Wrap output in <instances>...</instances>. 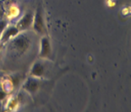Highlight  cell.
Wrapping results in <instances>:
<instances>
[{
  "label": "cell",
  "instance_id": "7a4b0ae2",
  "mask_svg": "<svg viewBox=\"0 0 131 112\" xmlns=\"http://www.w3.org/2000/svg\"><path fill=\"white\" fill-rule=\"evenodd\" d=\"M33 30L39 35H44L46 33V27L45 23L43 19L42 15V9L41 5H38L37 9H36L35 15H33Z\"/></svg>",
  "mask_w": 131,
  "mask_h": 112
},
{
  "label": "cell",
  "instance_id": "8992f818",
  "mask_svg": "<svg viewBox=\"0 0 131 112\" xmlns=\"http://www.w3.org/2000/svg\"><path fill=\"white\" fill-rule=\"evenodd\" d=\"M19 33V30L17 29V27L15 26L6 27L4 30V31L0 34L1 35V36H0V43H4L5 41L10 40V39L15 37Z\"/></svg>",
  "mask_w": 131,
  "mask_h": 112
},
{
  "label": "cell",
  "instance_id": "3957f363",
  "mask_svg": "<svg viewBox=\"0 0 131 112\" xmlns=\"http://www.w3.org/2000/svg\"><path fill=\"white\" fill-rule=\"evenodd\" d=\"M33 23V15L30 12H27L19 19V21L16 24V27L19 30V32H23L25 30L30 29V26H32Z\"/></svg>",
  "mask_w": 131,
  "mask_h": 112
},
{
  "label": "cell",
  "instance_id": "52a82bcc",
  "mask_svg": "<svg viewBox=\"0 0 131 112\" xmlns=\"http://www.w3.org/2000/svg\"><path fill=\"white\" fill-rule=\"evenodd\" d=\"M30 74L31 77L34 78H42L45 76L46 74V68H45V65L43 64V63L41 61H36V63L33 64L31 69H30Z\"/></svg>",
  "mask_w": 131,
  "mask_h": 112
},
{
  "label": "cell",
  "instance_id": "9c48e42d",
  "mask_svg": "<svg viewBox=\"0 0 131 112\" xmlns=\"http://www.w3.org/2000/svg\"><path fill=\"white\" fill-rule=\"evenodd\" d=\"M6 97V92H5L4 89H0V100H3L4 99H5Z\"/></svg>",
  "mask_w": 131,
  "mask_h": 112
},
{
  "label": "cell",
  "instance_id": "ba28073f",
  "mask_svg": "<svg viewBox=\"0 0 131 112\" xmlns=\"http://www.w3.org/2000/svg\"><path fill=\"white\" fill-rule=\"evenodd\" d=\"M7 27V21L5 19H0V34Z\"/></svg>",
  "mask_w": 131,
  "mask_h": 112
},
{
  "label": "cell",
  "instance_id": "277c9868",
  "mask_svg": "<svg viewBox=\"0 0 131 112\" xmlns=\"http://www.w3.org/2000/svg\"><path fill=\"white\" fill-rule=\"evenodd\" d=\"M51 45L50 41L47 36L44 35L41 37L40 41V52H39V57L41 58H47L51 56Z\"/></svg>",
  "mask_w": 131,
  "mask_h": 112
},
{
  "label": "cell",
  "instance_id": "6da1fadb",
  "mask_svg": "<svg viewBox=\"0 0 131 112\" xmlns=\"http://www.w3.org/2000/svg\"><path fill=\"white\" fill-rule=\"evenodd\" d=\"M12 39V48L19 54L25 53L30 48V39L25 33H19Z\"/></svg>",
  "mask_w": 131,
  "mask_h": 112
},
{
  "label": "cell",
  "instance_id": "5b68a950",
  "mask_svg": "<svg viewBox=\"0 0 131 112\" xmlns=\"http://www.w3.org/2000/svg\"><path fill=\"white\" fill-rule=\"evenodd\" d=\"M39 87H40V84H39L38 78L30 76L27 78L26 83H24L23 89L26 92H28V93L33 94L37 93V92L38 91Z\"/></svg>",
  "mask_w": 131,
  "mask_h": 112
}]
</instances>
